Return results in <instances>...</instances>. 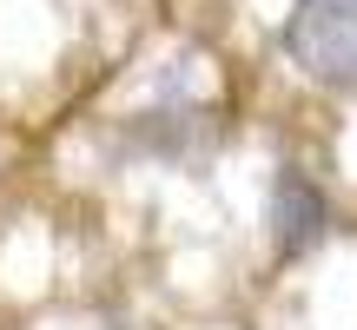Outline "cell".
<instances>
[{
	"label": "cell",
	"mask_w": 357,
	"mask_h": 330,
	"mask_svg": "<svg viewBox=\"0 0 357 330\" xmlns=\"http://www.w3.org/2000/svg\"><path fill=\"white\" fill-rule=\"evenodd\" d=\"M119 146L139 152V159L199 165V159L218 146V113H212V106H199V100H159V106H146V113L126 119Z\"/></svg>",
	"instance_id": "cell-2"
},
{
	"label": "cell",
	"mask_w": 357,
	"mask_h": 330,
	"mask_svg": "<svg viewBox=\"0 0 357 330\" xmlns=\"http://www.w3.org/2000/svg\"><path fill=\"white\" fill-rule=\"evenodd\" d=\"M265 231H271V251H278L284 265L311 258L324 244V231H331V198H324V185L311 172H298V165H278L271 198H265Z\"/></svg>",
	"instance_id": "cell-3"
},
{
	"label": "cell",
	"mask_w": 357,
	"mask_h": 330,
	"mask_svg": "<svg viewBox=\"0 0 357 330\" xmlns=\"http://www.w3.org/2000/svg\"><path fill=\"white\" fill-rule=\"evenodd\" d=\"M278 40L305 79L357 93V0H291Z\"/></svg>",
	"instance_id": "cell-1"
}]
</instances>
